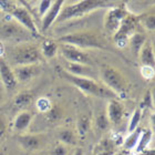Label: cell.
<instances>
[{
	"label": "cell",
	"instance_id": "cell-30",
	"mask_svg": "<svg viewBox=\"0 0 155 155\" xmlns=\"http://www.w3.org/2000/svg\"><path fill=\"white\" fill-rule=\"evenodd\" d=\"M70 152H71V147L60 142H57L52 145V147L48 152V155H70L69 154Z\"/></svg>",
	"mask_w": 155,
	"mask_h": 155
},
{
	"label": "cell",
	"instance_id": "cell-27",
	"mask_svg": "<svg viewBox=\"0 0 155 155\" xmlns=\"http://www.w3.org/2000/svg\"><path fill=\"white\" fill-rule=\"evenodd\" d=\"M94 126L99 133H105L107 130L110 129L111 123L107 116L105 111H101L99 113L95 114L94 117Z\"/></svg>",
	"mask_w": 155,
	"mask_h": 155
},
{
	"label": "cell",
	"instance_id": "cell-12",
	"mask_svg": "<svg viewBox=\"0 0 155 155\" xmlns=\"http://www.w3.org/2000/svg\"><path fill=\"white\" fill-rule=\"evenodd\" d=\"M0 83L2 84L7 92H12L18 85L13 68L5 57L0 58Z\"/></svg>",
	"mask_w": 155,
	"mask_h": 155
},
{
	"label": "cell",
	"instance_id": "cell-2",
	"mask_svg": "<svg viewBox=\"0 0 155 155\" xmlns=\"http://www.w3.org/2000/svg\"><path fill=\"white\" fill-rule=\"evenodd\" d=\"M113 6H115V0H80L78 2L63 6L54 23H62L73 19H79L94 10L111 8Z\"/></svg>",
	"mask_w": 155,
	"mask_h": 155
},
{
	"label": "cell",
	"instance_id": "cell-18",
	"mask_svg": "<svg viewBox=\"0 0 155 155\" xmlns=\"http://www.w3.org/2000/svg\"><path fill=\"white\" fill-rule=\"evenodd\" d=\"M57 142H60L69 147H77L79 142V136L75 130L71 127H60L55 133Z\"/></svg>",
	"mask_w": 155,
	"mask_h": 155
},
{
	"label": "cell",
	"instance_id": "cell-22",
	"mask_svg": "<svg viewBox=\"0 0 155 155\" xmlns=\"http://www.w3.org/2000/svg\"><path fill=\"white\" fill-rule=\"evenodd\" d=\"M92 129V117L89 114H81L78 116L77 120V131L79 140L85 139L87 133Z\"/></svg>",
	"mask_w": 155,
	"mask_h": 155
},
{
	"label": "cell",
	"instance_id": "cell-33",
	"mask_svg": "<svg viewBox=\"0 0 155 155\" xmlns=\"http://www.w3.org/2000/svg\"><path fill=\"white\" fill-rule=\"evenodd\" d=\"M8 131H9V125L7 117L3 114H0V141H2L6 137Z\"/></svg>",
	"mask_w": 155,
	"mask_h": 155
},
{
	"label": "cell",
	"instance_id": "cell-24",
	"mask_svg": "<svg viewBox=\"0 0 155 155\" xmlns=\"http://www.w3.org/2000/svg\"><path fill=\"white\" fill-rule=\"evenodd\" d=\"M141 132H142V127H137L135 129L133 132L129 133L127 136L123 140L122 142V151H124L125 153H131L134 151L136 144H137V141L140 139V135H141Z\"/></svg>",
	"mask_w": 155,
	"mask_h": 155
},
{
	"label": "cell",
	"instance_id": "cell-19",
	"mask_svg": "<svg viewBox=\"0 0 155 155\" xmlns=\"http://www.w3.org/2000/svg\"><path fill=\"white\" fill-rule=\"evenodd\" d=\"M139 60L142 65H147V67H155V53L153 43L150 40H146L145 43L143 45L142 49L139 53Z\"/></svg>",
	"mask_w": 155,
	"mask_h": 155
},
{
	"label": "cell",
	"instance_id": "cell-43",
	"mask_svg": "<svg viewBox=\"0 0 155 155\" xmlns=\"http://www.w3.org/2000/svg\"><path fill=\"white\" fill-rule=\"evenodd\" d=\"M32 155H48V153H47V152H45V151H41V152L32 153Z\"/></svg>",
	"mask_w": 155,
	"mask_h": 155
},
{
	"label": "cell",
	"instance_id": "cell-25",
	"mask_svg": "<svg viewBox=\"0 0 155 155\" xmlns=\"http://www.w3.org/2000/svg\"><path fill=\"white\" fill-rule=\"evenodd\" d=\"M147 40L145 37V35H143L141 32H135L134 35L131 36V38L127 41V45H130V50L132 52V54L134 57H139V53L142 49L143 45L145 43V41Z\"/></svg>",
	"mask_w": 155,
	"mask_h": 155
},
{
	"label": "cell",
	"instance_id": "cell-23",
	"mask_svg": "<svg viewBox=\"0 0 155 155\" xmlns=\"http://www.w3.org/2000/svg\"><path fill=\"white\" fill-rule=\"evenodd\" d=\"M153 136H154L153 129H150V127H147V129H142L140 139H139V141H137V144H136L133 153L135 155H137L140 152H142L143 150L147 149V147L151 145V143H152Z\"/></svg>",
	"mask_w": 155,
	"mask_h": 155
},
{
	"label": "cell",
	"instance_id": "cell-11",
	"mask_svg": "<svg viewBox=\"0 0 155 155\" xmlns=\"http://www.w3.org/2000/svg\"><path fill=\"white\" fill-rule=\"evenodd\" d=\"M59 52L61 53L62 58L65 61L82 63V64L87 65H92V63H93L90 54L87 52H85L80 48H77L74 45L60 43L59 45Z\"/></svg>",
	"mask_w": 155,
	"mask_h": 155
},
{
	"label": "cell",
	"instance_id": "cell-1",
	"mask_svg": "<svg viewBox=\"0 0 155 155\" xmlns=\"http://www.w3.org/2000/svg\"><path fill=\"white\" fill-rule=\"evenodd\" d=\"M7 61L10 65H26V64H38L45 61L42 57L40 47L31 41L17 43L11 47L6 48Z\"/></svg>",
	"mask_w": 155,
	"mask_h": 155
},
{
	"label": "cell",
	"instance_id": "cell-4",
	"mask_svg": "<svg viewBox=\"0 0 155 155\" xmlns=\"http://www.w3.org/2000/svg\"><path fill=\"white\" fill-rule=\"evenodd\" d=\"M100 77L102 83L110 89L117 97H125L130 91V82L127 78L119 69L111 64H102L100 67Z\"/></svg>",
	"mask_w": 155,
	"mask_h": 155
},
{
	"label": "cell",
	"instance_id": "cell-35",
	"mask_svg": "<svg viewBox=\"0 0 155 155\" xmlns=\"http://www.w3.org/2000/svg\"><path fill=\"white\" fill-rule=\"evenodd\" d=\"M52 3V0H41V2L39 5V13L41 15V16H45L47 11L49 10L50 6H51Z\"/></svg>",
	"mask_w": 155,
	"mask_h": 155
},
{
	"label": "cell",
	"instance_id": "cell-44",
	"mask_svg": "<svg viewBox=\"0 0 155 155\" xmlns=\"http://www.w3.org/2000/svg\"><path fill=\"white\" fill-rule=\"evenodd\" d=\"M0 155H8V154H7V153L5 152V151H2V150H0Z\"/></svg>",
	"mask_w": 155,
	"mask_h": 155
},
{
	"label": "cell",
	"instance_id": "cell-40",
	"mask_svg": "<svg viewBox=\"0 0 155 155\" xmlns=\"http://www.w3.org/2000/svg\"><path fill=\"white\" fill-rule=\"evenodd\" d=\"M116 151H105V152H99V153H93V155H113Z\"/></svg>",
	"mask_w": 155,
	"mask_h": 155
},
{
	"label": "cell",
	"instance_id": "cell-17",
	"mask_svg": "<svg viewBox=\"0 0 155 155\" xmlns=\"http://www.w3.org/2000/svg\"><path fill=\"white\" fill-rule=\"evenodd\" d=\"M61 68L67 71L70 74L78 75V77H87V78H93L94 77V70L92 65L82 64V63H74V62H69L63 60L61 64Z\"/></svg>",
	"mask_w": 155,
	"mask_h": 155
},
{
	"label": "cell",
	"instance_id": "cell-13",
	"mask_svg": "<svg viewBox=\"0 0 155 155\" xmlns=\"http://www.w3.org/2000/svg\"><path fill=\"white\" fill-rule=\"evenodd\" d=\"M41 63L38 64H26L13 67V72L18 83H28L36 79L41 73Z\"/></svg>",
	"mask_w": 155,
	"mask_h": 155
},
{
	"label": "cell",
	"instance_id": "cell-7",
	"mask_svg": "<svg viewBox=\"0 0 155 155\" xmlns=\"http://www.w3.org/2000/svg\"><path fill=\"white\" fill-rule=\"evenodd\" d=\"M32 39H36L32 33L15 21L12 18L0 25V40L2 42L9 41L17 45L21 42L31 41Z\"/></svg>",
	"mask_w": 155,
	"mask_h": 155
},
{
	"label": "cell",
	"instance_id": "cell-5",
	"mask_svg": "<svg viewBox=\"0 0 155 155\" xmlns=\"http://www.w3.org/2000/svg\"><path fill=\"white\" fill-rule=\"evenodd\" d=\"M0 10L6 12L9 17H11L15 21L20 23L23 28H26L28 31L32 33L35 38H39L41 32L38 29L33 17L29 12V10L26 7L21 5H17L11 0H0Z\"/></svg>",
	"mask_w": 155,
	"mask_h": 155
},
{
	"label": "cell",
	"instance_id": "cell-15",
	"mask_svg": "<svg viewBox=\"0 0 155 155\" xmlns=\"http://www.w3.org/2000/svg\"><path fill=\"white\" fill-rule=\"evenodd\" d=\"M35 115L28 110H21L19 111L17 115L15 116L12 122V130L13 132L17 134L28 132L30 125L32 124Z\"/></svg>",
	"mask_w": 155,
	"mask_h": 155
},
{
	"label": "cell",
	"instance_id": "cell-8",
	"mask_svg": "<svg viewBox=\"0 0 155 155\" xmlns=\"http://www.w3.org/2000/svg\"><path fill=\"white\" fill-rule=\"evenodd\" d=\"M17 143L21 150L28 153L45 151L50 144V136L47 133H21L17 134Z\"/></svg>",
	"mask_w": 155,
	"mask_h": 155
},
{
	"label": "cell",
	"instance_id": "cell-28",
	"mask_svg": "<svg viewBox=\"0 0 155 155\" xmlns=\"http://www.w3.org/2000/svg\"><path fill=\"white\" fill-rule=\"evenodd\" d=\"M142 116H143V111L141 110L140 107H136L135 110L133 111L132 115H131V119H130L129 125H127V132L131 133L135 129L139 127L140 123L142 121Z\"/></svg>",
	"mask_w": 155,
	"mask_h": 155
},
{
	"label": "cell",
	"instance_id": "cell-37",
	"mask_svg": "<svg viewBox=\"0 0 155 155\" xmlns=\"http://www.w3.org/2000/svg\"><path fill=\"white\" fill-rule=\"evenodd\" d=\"M137 155H155V149H154V146H149L147 149L143 150L142 152H140Z\"/></svg>",
	"mask_w": 155,
	"mask_h": 155
},
{
	"label": "cell",
	"instance_id": "cell-36",
	"mask_svg": "<svg viewBox=\"0 0 155 155\" xmlns=\"http://www.w3.org/2000/svg\"><path fill=\"white\" fill-rule=\"evenodd\" d=\"M7 92L6 89L3 87V85L0 83V107H2L3 104L6 103L7 101Z\"/></svg>",
	"mask_w": 155,
	"mask_h": 155
},
{
	"label": "cell",
	"instance_id": "cell-21",
	"mask_svg": "<svg viewBox=\"0 0 155 155\" xmlns=\"http://www.w3.org/2000/svg\"><path fill=\"white\" fill-rule=\"evenodd\" d=\"M33 97H35V95H33V93L31 91H28V90L20 91L13 97V101H12L13 107L19 111L25 110L29 104H31V102L33 101Z\"/></svg>",
	"mask_w": 155,
	"mask_h": 155
},
{
	"label": "cell",
	"instance_id": "cell-29",
	"mask_svg": "<svg viewBox=\"0 0 155 155\" xmlns=\"http://www.w3.org/2000/svg\"><path fill=\"white\" fill-rule=\"evenodd\" d=\"M140 26H143L149 31H154L155 29V17L154 13H145L139 16Z\"/></svg>",
	"mask_w": 155,
	"mask_h": 155
},
{
	"label": "cell",
	"instance_id": "cell-20",
	"mask_svg": "<svg viewBox=\"0 0 155 155\" xmlns=\"http://www.w3.org/2000/svg\"><path fill=\"white\" fill-rule=\"evenodd\" d=\"M39 47L43 59L47 60L55 58L59 53V42L53 39H45Z\"/></svg>",
	"mask_w": 155,
	"mask_h": 155
},
{
	"label": "cell",
	"instance_id": "cell-26",
	"mask_svg": "<svg viewBox=\"0 0 155 155\" xmlns=\"http://www.w3.org/2000/svg\"><path fill=\"white\" fill-rule=\"evenodd\" d=\"M43 116H45V122H48L49 124H55V123L60 122V120L63 117V110L58 104L52 103L50 110L43 113Z\"/></svg>",
	"mask_w": 155,
	"mask_h": 155
},
{
	"label": "cell",
	"instance_id": "cell-32",
	"mask_svg": "<svg viewBox=\"0 0 155 155\" xmlns=\"http://www.w3.org/2000/svg\"><path fill=\"white\" fill-rule=\"evenodd\" d=\"M51 105H52V102L45 97H40V99H38L36 103V107H37V109H38V111L42 114L50 110Z\"/></svg>",
	"mask_w": 155,
	"mask_h": 155
},
{
	"label": "cell",
	"instance_id": "cell-42",
	"mask_svg": "<svg viewBox=\"0 0 155 155\" xmlns=\"http://www.w3.org/2000/svg\"><path fill=\"white\" fill-rule=\"evenodd\" d=\"M113 155H127V153H125L124 151H119V152L116 151V152L114 153Z\"/></svg>",
	"mask_w": 155,
	"mask_h": 155
},
{
	"label": "cell",
	"instance_id": "cell-6",
	"mask_svg": "<svg viewBox=\"0 0 155 155\" xmlns=\"http://www.w3.org/2000/svg\"><path fill=\"white\" fill-rule=\"evenodd\" d=\"M59 43L74 45L82 50L85 49H100L107 50V45L105 42L93 31H77V32L67 33L64 36L59 37L57 39Z\"/></svg>",
	"mask_w": 155,
	"mask_h": 155
},
{
	"label": "cell",
	"instance_id": "cell-31",
	"mask_svg": "<svg viewBox=\"0 0 155 155\" xmlns=\"http://www.w3.org/2000/svg\"><path fill=\"white\" fill-rule=\"evenodd\" d=\"M139 107L142 111L153 110V109H154V101H153V94H152V91L151 90L146 91L145 95L143 97L142 102H141V104H140Z\"/></svg>",
	"mask_w": 155,
	"mask_h": 155
},
{
	"label": "cell",
	"instance_id": "cell-41",
	"mask_svg": "<svg viewBox=\"0 0 155 155\" xmlns=\"http://www.w3.org/2000/svg\"><path fill=\"white\" fill-rule=\"evenodd\" d=\"M19 1H20V3H21V6L26 7L27 9H30V7H29V5L27 3V1H25V0H19Z\"/></svg>",
	"mask_w": 155,
	"mask_h": 155
},
{
	"label": "cell",
	"instance_id": "cell-16",
	"mask_svg": "<svg viewBox=\"0 0 155 155\" xmlns=\"http://www.w3.org/2000/svg\"><path fill=\"white\" fill-rule=\"evenodd\" d=\"M64 2L65 0H54L51 3V6L47 11V13L42 17V32H45L47 30H49L50 27L54 23L55 19L58 18L59 13L64 6Z\"/></svg>",
	"mask_w": 155,
	"mask_h": 155
},
{
	"label": "cell",
	"instance_id": "cell-9",
	"mask_svg": "<svg viewBox=\"0 0 155 155\" xmlns=\"http://www.w3.org/2000/svg\"><path fill=\"white\" fill-rule=\"evenodd\" d=\"M140 27L139 16H134L130 12L127 16L122 20L120 23L119 28L113 35V41L115 42L116 47L124 48L127 45L129 39L132 35H134L137 31V28Z\"/></svg>",
	"mask_w": 155,
	"mask_h": 155
},
{
	"label": "cell",
	"instance_id": "cell-10",
	"mask_svg": "<svg viewBox=\"0 0 155 155\" xmlns=\"http://www.w3.org/2000/svg\"><path fill=\"white\" fill-rule=\"evenodd\" d=\"M130 13L127 7L122 3L119 6H113L109 8L107 11L105 12L104 16V30L107 35L113 36L117 28H119L120 23L122 22V20L125 18Z\"/></svg>",
	"mask_w": 155,
	"mask_h": 155
},
{
	"label": "cell",
	"instance_id": "cell-3",
	"mask_svg": "<svg viewBox=\"0 0 155 155\" xmlns=\"http://www.w3.org/2000/svg\"><path fill=\"white\" fill-rule=\"evenodd\" d=\"M58 73L63 80L71 83L72 85H74L81 92H83L87 95L100 97V99H107V100L117 97L115 95V93H113L110 89H107L103 83H100V82L95 81L93 78L78 77V75L70 74L67 71H64L61 67L58 70Z\"/></svg>",
	"mask_w": 155,
	"mask_h": 155
},
{
	"label": "cell",
	"instance_id": "cell-39",
	"mask_svg": "<svg viewBox=\"0 0 155 155\" xmlns=\"http://www.w3.org/2000/svg\"><path fill=\"white\" fill-rule=\"evenodd\" d=\"M71 155H84L83 150L81 149V147H74V150H73V152H72Z\"/></svg>",
	"mask_w": 155,
	"mask_h": 155
},
{
	"label": "cell",
	"instance_id": "cell-45",
	"mask_svg": "<svg viewBox=\"0 0 155 155\" xmlns=\"http://www.w3.org/2000/svg\"><path fill=\"white\" fill-rule=\"evenodd\" d=\"M25 1H31V0H25Z\"/></svg>",
	"mask_w": 155,
	"mask_h": 155
},
{
	"label": "cell",
	"instance_id": "cell-38",
	"mask_svg": "<svg viewBox=\"0 0 155 155\" xmlns=\"http://www.w3.org/2000/svg\"><path fill=\"white\" fill-rule=\"evenodd\" d=\"M5 53H6V45L0 40V58L5 57Z\"/></svg>",
	"mask_w": 155,
	"mask_h": 155
},
{
	"label": "cell",
	"instance_id": "cell-14",
	"mask_svg": "<svg viewBox=\"0 0 155 155\" xmlns=\"http://www.w3.org/2000/svg\"><path fill=\"white\" fill-rule=\"evenodd\" d=\"M105 113L109 121H110L111 125H119L122 122L124 114H125V109L122 102H120L116 99H110L107 101V109H105Z\"/></svg>",
	"mask_w": 155,
	"mask_h": 155
},
{
	"label": "cell",
	"instance_id": "cell-34",
	"mask_svg": "<svg viewBox=\"0 0 155 155\" xmlns=\"http://www.w3.org/2000/svg\"><path fill=\"white\" fill-rule=\"evenodd\" d=\"M154 68L147 67V65H142L141 67V74L145 80H151L154 78Z\"/></svg>",
	"mask_w": 155,
	"mask_h": 155
}]
</instances>
